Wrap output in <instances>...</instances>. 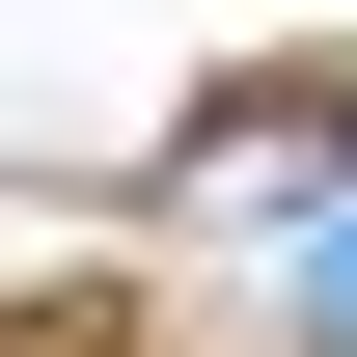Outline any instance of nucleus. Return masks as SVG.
Returning a JSON list of instances; mask_svg holds the SVG:
<instances>
[{
  "mask_svg": "<svg viewBox=\"0 0 357 357\" xmlns=\"http://www.w3.org/2000/svg\"><path fill=\"white\" fill-rule=\"evenodd\" d=\"M303 357H357V220H303Z\"/></svg>",
  "mask_w": 357,
  "mask_h": 357,
  "instance_id": "2",
  "label": "nucleus"
},
{
  "mask_svg": "<svg viewBox=\"0 0 357 357\" xmlns=\"http://www.w3.org/2000/svg\"><path fill=\"white\" fill-rule=\"evenodd\" d=\"M110 330H137V303H110V248L0 192V357H110Z\"/></svg>",
  "mask_w": 357,
  "mask_h": 357,
  "instance_id": "1",
  "label": "nucleus"
}]
</instances>
